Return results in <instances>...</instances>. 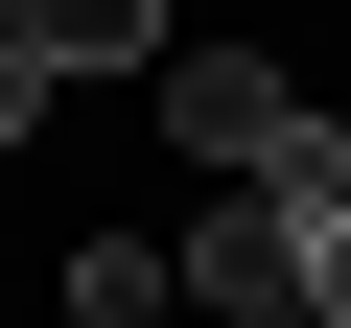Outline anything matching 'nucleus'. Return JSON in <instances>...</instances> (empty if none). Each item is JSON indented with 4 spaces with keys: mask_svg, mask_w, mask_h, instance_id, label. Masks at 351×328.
<instances>
[{
    "mask_svg": "<svg viewBox=\"0 0 351 328\" xmlns=\"http://www.w3.org/2000/svg\"><path fill=\"white\" fill-rule=\"evenodd\" d=\"M164 141H188V164H234V188H281V141H304V94H281L258 47H164Z\"/></svg>",
    "mask_w": 351,
    "mask_h": 328,
    "instance_id": "1",
    "label": "nucleus"
},
{
    "mask_svg": "<svg viewBox=\"0 0 351 328\" xmlns=\"http://www.w3.org/2000/svg\"><path fill=\"white\" fill-rule=\"evenodd\" d=\"M47 94H71V71H47V24H0V141H47Z\"/></svg>",
    "mask_w": 351,
    "mask_h": 328,
    "instance_id": "4",
    "label": "nucleus"
},
{
    "mask_svg": "<svg viewBox=\"0 0 351 328\" xmlns=\"http://www.w3.org/2000/svg\"><path fill=\"white\" fill-rule=\"evenodd\" d=\"M71 328H211L188 305V235H94L71 258Z\"/></svg>",
    "mask_w": 351,
    "mask_h": 328,
    "instance_id": "2",
    "label": "nucleus"
},
{
    "mask_svg": "<svg viewBox=\"0 0 351 328\" xmlns=\"http://www.w3.org/2000/svg\"><path fill=\"white\" fill-rule=\"evenodd\" d=\"M234 328H328V305H234Z\"/></svg>",
    "mask_w": 351,
    "mask_h": 328,
    "instance_id": "6",
    "label": "nucleus"
},
{
    "mask_svg": "<svg viewBox=\"0 0 351 328\" xmlns=\"http://www.w3.org/2000/svg\"><path fill=\"white\" fill-rule=\"evenodd\" d=\"M0 24H24V0H0Z\"/></svg>",
    "mask_w": 351,
    "mask_h": 328,
    "instance_id": "7",
    "label": "nucleus"
},
{
    "mask_svg": "<svg viewBox=\"0 0 351 328\" xmlns=\"http://www.w3.org/2000/svg\"><path fill=\"white\" fill-rule=\"evenodd\" d=\"M304 305H328V328H351V188H328V211H304Z\"/></svg>",
    "mask_w": 351,
    "mask_h": 328,
    "instance_id": "5",
    "label": "nucleus"
},
{
    "mask_svg": "<svg viewBox=\"0 0 351 328\" xmlns=\"http://www.w3.org/2000/svg\"><path fill=\"white\" fill-rule=\"evenodd\" d=\"M24 24H47V71H141V47H164V0H24Z\"/></svg>",
    "mask_w": 351,
    "mask_h": 328,
    "instance_id": "3",
    "label": "nucleus"
}]
</instances>
